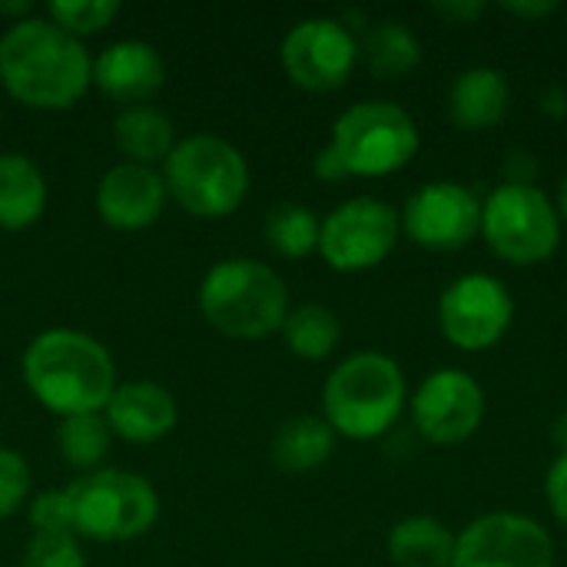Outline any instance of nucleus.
<instances>
[{
    "instance_id": "f257e3e1",
    "label": "nucleus",
    "mask_w": 567,
    "mask_h": 567,
    "mask_svg": "<svg viewBox=\"0 0 567 567\" xmlns=\"http://www.w3.org/2000/svg\"><path fill=\"white\" fill-rule=\"evenodd\" d=\"M0 83L30 110H70L93 86V60L53 20L27 17L0 37Z\"/></svg>"
},
{
    "instance_id": "f03ea898",
    "label": "nucleus",
    "mask_w": 567,
    "mask_h": 567,
    "mask_svg": "<svg viewBox=\"0 0 567 567\" xmlns=\"http://www.w3.org/2000/svg\"><path fill=\"white\" fill-rule=\"evenodd\" d=\"M23 385L53 415L103 412L116 389V365L106 346L80 329L40 332L20 359Z\"/></svg>"
},
{
    "instance_id": "7ed1b4c3",
    "label": "nucleus",
    "mask_w": 567,
    "mask_h": 567,
    "mask_svg": "<svg viewBox=\"0 0 567 567\" xmlns=\"http://www.w3.org/2000/svg\"><path fill=\"white\" fill-rule=\"evenodd\" d=\"M409 405L402 365L385 352H355L342 359L322 385V419L352 442L382 439Z\"/></svg>"
},
{
    "instance_id": "20e7f679",
    "label": "nucleus",
    "mask_w": 567,
    "mask_h": 567,
    "mask_svg": "<svg viewBox=\"0 0 567 567\" xmlns=\"http://www.w3.org/2000/svg\"><path fill=\"white\" fill-rule=\"evenodd\" d=\"M199 312L223 336L256 342L282 329L289 289L282 276L259 259H223L199 282Z\"/></svg>"
},
{
    "instance_id": "39448f33",
    "label": "nucleus",
    "mask_w": 567,
    "mask_h": 567,
    "mask_svg": "<svg viewBox=\"0 0 567 567\" xmlns=\"http://www.w3.org/2000/svg\"><path fill=\"white\" fill-rule=\"evenodd\" d=\"M166 196L196 219L236 213L249 193L246 156L216 133H193L173 146L163 163Z\"/></svg>"
},
{
    "instance_id": "423d86ee",
    "label": "nucleus",
    "mask_w": 567,
    "mask_h": 567,
    "mask_svg": "<svg viewBox=\"0 0 567 567\" xmlns=\"http://www.w3.org/2000/svg\"><path fill=\"white\" fill-rule=\"evenodd\" d=\"M329 143L342 156L349 176L379 179L415 159L422 133L405 106L392 100H362L336 116Z\"/></svg>"
},
{
    "instance_id": "0eeeda50",
    "label": "nucleus",
    "mask_w": 567,
    "mask_h": 567,
    "mask_svg": "<svg viewBox=\"0 0 567 567\" xmlns=\"http://www.w3.org/2000/svg\"><path fill=\"white\" fill-rule=\"evenodd\" d=\"M73 495V535L123 545L143 538L159 518L156 488L123 468H96L76 482H70Z\"/></svg>"
},
{
    "instance_id": "6e6552de",
    "label": "nucleus",
    "mask_w": 567,
    "mask_h": 567,
    "mask_svg": "<svg viewBox=\"0 0 567 567\" xmlns=\"http://www.w3.org/2000/svg\"><path fill=\"white\" fill-rule=\"evenodd\" d=\"M485 246L512 266H542L561 246V216L551 196L538 186L502 183L482 199Z\"/></svg>"
},
{
    "instance_id": "1a4fd4ad",
    "label": "nucleus",
    "mask_w": 567,
    "mask_h": 567,
    "mask_svg": "<svg viewBox=\"0 0 567 567\" xmlns=\"http://www.w3.org/2000/svg\"><path fill=\"white\" fill-rule=\"evenodd\" d=\"M402 236V216L379 196L339 203L319 226V256L336 272H369L382 266Z\"/></svg>"
},
{
    "instance_id": "9d476101",
    "label": "nucleus",
    "mask_w": 567,
    "mask_h": 567,
    "mask_svg": "<svg viewBox=\"0 0 567 567\" xmlns=\"http://www.w3.org/2000/svg\"><path fill=\"white\" fill-rule=\"evenodd\" d=\"M515 322V296L492 272H465L439 296V329L458 352L495 349Z\"/></svg>"
},
{
    "instance_id": "9b49d317",
    "label": "nucleus",
    "mask_w": 567,
    "mask_h": 567,
    "mask_svg": "<svg viewBox=\"0 0 567 567\" xmlns=\"http://www.w3.org/2000/svg\"><path fill=\"white\" fill-rule=\"evenodd\" d=\"M279 63L299 90L332 93L349 83L359 63V40L346 20L306 17L282 37Z\"/></svg>"
},
{
    "instance_id": "f8f14e48",
    "label": "nucleus",
    "mask_w": 567,
    "mask_h": 567,
    "mask_svg": "<svg viewBox=\"0 0 567 567\" xmlns=\"http://www.w3.org/2000/svg\"><path fill=\"white\" fill-rule=\"evenodd\" d=\"M452 567H555V538L532 515L488 512L455 535Z\"/></svg>"
},
{
    "instance_id": "ddd939ff",
    "label": "nucleus",
    "mask_w": 567,
    "mask_h": 567,
    "mask_svg": "<svg viewBox=\"0 0 567 567\" xmlns=\"http://www.w3.org/2000/svg\"><path fill=\"white\" fill-rule=\"evenodd\" d=\"M402 233L429 252H458L482 233V196L458 179H432L402 206Z\"/></svg>"
},
{
    "instance_id": "4468645a",
    "label": "nucleus",
    "mask_w": 567,
    "mask_h": 567,
    "mask_svg": "<svg viewBox=\"0 0 567 567\" xmlns=\"http://www.w3.org/2000/svg\"><path fill=\"white\" fill-rule=\"evenodd\" d=\"M485 422V389L465 369L429 372L412 395L415 432L439 449L468 442Z\"/></svg>"
},
{
    "instance_id": "2eb2a0df",
    "label": "nucleus",
    "mask_w": 567,
    "mask_h": 567,
    "mask_svg": "<svg viewBox=\"0 0 567 567\" xmlns=\"http://www.w3.org/2000/svg\"><path fill=\"white\" fill-rule=\"evenodd\" d=\"M166 206V183L156 166L116 163L96 183V213L110 229L140 233L150 229Z\"/></svg>"
},
{
    "instance_id": "dca6fc26",
    "label": "nucleus",
    "mask_w": 567,
    "mask_h": 567,
    "mask_svg": "<svg viewBox=\"0 0 567 567\" xmlns=\"http://www.w3.org/2000/svg\"><path fill=\"white\" fill-rule=\"evenodd\" d=\"M163 80L166 63L146 40H116L93 60V86L123 106L150 103V96L163 90Z\"/></svg>"
},
{
    "instance_id": "f3484780",
    "label": "nucleus",
    "mask_w": 567,
    "mask_h": 567,
    "mask_svg": "<svg viewBox=\"0 0 567 567\" xmlns=\"http://www.w3.org/2000/svg\"><path fill=\"white\" fill-rule=\"evenodd\" d=\"M103 419L110 432L130 445H153L176 429L179 409L159 382H123L113 389Z\"/></svg>"
},
{
    "instance_id": "a211bd4d",
    "label": "nucleus",
    "mask_w": 567,
    "mask_h": 567,
    "mask_svg": "<svg viewBox=\"0 0 567 567\" xmlns=\"http://www.w3.org/2000/svg\"><path fill=\"white\" fill-rule=\"evenodd\" d=\"M512 110V80L498 66H468L449 86V116L458 130L498 126Z\"/></svg>"
},
{
    "instance_id": "6ab92c4d",
    "label": "nucleus",
    "mask_w": 567,
    "mask_h": 567,
    "mask_svg": "<svg viewBox=\"0 0 567 567\" xmlns=\"http://www.w3.org/2000/svg\"><path fill=\"white\" fill-rule=\"evenodd\" d=\"M47 209V179L23 153H0V229H30Z\"/></svg>"
},
{
    "instance_id": "aec40b11",
    "label": "nucleus",
    "mask_w": 567,
    "mask_h": 567,
    "mask_svg": "<svg viewBox=\"0 0 567 567\" xmlns=\"http://www.w3.org/2000/svg\"><path fill=\"white\" fill-rule=\"evenodd\" d=\"M113 143L116 150L126 156V163H140V166H156L166 163V156L173 153L176 140V126L173 120L150 106H123L113 120Z\"/></svg>"
},
{
    "instance_id": "412c9836",
    "label": "nucleus",
    "mask_w": 567,
    "mask_h": 567,
    "mask_svg": "<svg viewBox=\"0 0 567 567\" xmlns=\"http://www.w3.org/2000/svg\"><path fill=\"white\" fill-rule=\"evenodd\" d=\"M385 551L395 567H452L455 532L432 515H409L392 525Z\"/></svg>"
},
{
    "instance_id": "4be33fe9",
    "label": "nucleus",
    "mask_w": 567,
    "mask_h": 567,
    "mask_svg": "<svg viewBox=\"0 0 567 567\" xmlns=\"http://www.w3.org/2000/svg\"><path fill=\"white\" fill-rule=\"evenodd\" d=\"M336 452V432L322 415H296L282 422L272 435V465L289 475H306L326 465Z\"/></svg>"
},
{
    "instance_id": "5701e85b",
    "label": "nucleus",
    "mask_w": 567,
    "mask_h": 567,
    "mask_svg": "<svg viewBox=\"0 0 567 567\" xmlns=\"http://www.w3.org/2000/svg\"><path fill=\"white\" fill-rule=\"evenodd\" d=\"M359 56L379 80H405L422 66V40L402 20H379L365 30Z\"/></svg>"
},
{
    "instance_id": "b1692460",
    "label": "nucleus",
    "mask_w": 567,
    "mask_h": 567,
    "mask_svg": "<svg viewBox=\"0 0 567 567\" xmlns=\"http://www.w3.org/2000/svg\"><path fill=\"white\" fill-rule=\"evenodd\" d=\"M279 332H282L286 349L296 359H306V362L329 359L339 349V342H342V322L322 302H302V306L289 309V316H286Z\"/></svg>"
},
{
    "instance_id": "393cba45",
    "label": "nucleus",
    "mask_w": 567,
    "mask_h": 567,
    "mask_svg": "<svg viewBox=\"0 0 567 567\" xmlns=\"http://www.w3.org/2000/svg\"><path fill=\"white\" fill-rule=\"evenodd\" d=\"M319 226L322 219L302 203H279L269 209L262 223V236L269 249L282 259H306L319 252Z\"/></svg>"
},
{
    "instance_id": "a878e982",
    "label": "nucleus",
    "mask_w": 567,
    "mask_h": 567,
    "mask_svg": "<svg viewBox=\"0 0 567 567\" xmlns=\"http://www.w3.org/2000/svg\"><path fill=\"white\" fill-rule=\"evenodd\" d=\"M110 425L103 419V412H90V415H70L60 419L56 425V449L60 458L73 468V472H90L96 468L106 452H110Z\"/></svg>"
},
{
    "instance_id": "bb28decb",
    "label": "nucleus",
    "mask_w": 567,
    "mask_h": 567,
    "mask_svg": "<svg viewBox=\"0 0 567 567\" xmlns=\"http://www.w3.org/2000/svg\"><path fill=\"white\" fill-rule=\"evenodd\" d=\"M120 17V0H50L47 20H53L70 37L83 40L100 33Z\"/></svg>"
},
{
    "instance_id": "cd10ccee",
    "label": "nucleus",
    "mask_w": 567,
    "mask_h": 567,
    "mask_svg": "<svg viewBox=\"0 0 567 567\" xmlns=\"http://www.w3.org/2000/svg\"><path fill=\"white\" fill-rule=\"evenodd\" d=\"M23 567H86V555L76 535H33Z\"/></svg>"
},
{
    "instance_id": "c85d7f7f",
    "label": "nucleus",
    "mask_w": 567,
    "mask_h": 567,
    "mask_svg": "<svg viewBox=\"0 0 567 567\" xmlns=\"http://www.w3.org/2000/svg\"><path fill=\"white\" fill-rule=\"evenodd\" d=\"M33 535H73V495L70 485L56 492H43L30 502Z\"/></svg>"
},
{
    "instance_id": "c756f323",
    "label": "nucleus",
    "mask_w": 567,
    "mask_h": 567,
    "mask_svg": "<svg viewBox=\"0 0 567 567\" xmlns=\"http://www.w3.org/2000/svg\"><path fill=\"white\" fill-rule=\"evenodd\" d=\"M30 465L20 452L0 445V518H10L23 508L30 495Z\"/></svg>"
},
{
    "instance_id": "7c9ffc66",
    "label": "nucleus",
    "mask_w": 567,
    "mask_h": 567,
    "mask_svg": "<svg viewBox=\"0 0 567 567\" xmlns=\"http://www.w3.org/2000/svg\"><path fill=\"white\" fill-rule=\"evenodd\" d=\"M545 498H548L555 522L567 532V452H558V458L551 462L545 475Z\"/></svg>"
},
{
    "instance_id": "2f4dec72",
    "label": "nucleus",
    "mask_w": 567,
    "mask_h": 567,
    "mask_svg": "<svg viewBox=\"0 0 567 567\" xmlns=\"http://www.w3.org/2000/svg\"><path fill=\"white\" fill-rule=\"evenodd\" d=\"M535 176H538V159L528 150H512L505 156V183L535 186Z\"/></svg>"
},
{
    "instance_id": "473e14b6",
    "label": "nucleus",
    "mask_w": 567,
    "mask_h": 567,
    "mask_svg": "<svg viewBox=\"0 0 567 567\" xmlns=\"http://www.w3.org/2000/svg\"><path fill=\"white\" fill-rule=\"evenodd\" d=\"M432 13L449 20V23H455V27H468V23L482 20L485 3H478V0H452V3H435Z\"/></svg>"
},
{
    "instance_id": "72a5a7b5",
    "label": "nucleus",
    "mask_w": 567,
    "mask_h": 567,
    "mask_svg": "<svg viewBox=\"0 0 567 567\" xmlns=\"http://www.w3.org/2000/svg\"><path fill=\"white\" fill-rule=\"evenodd\" d=\"M312 173H316L322 183H342V179H352V176H349V169H346V163H342V156L332 150V143H326V146L316 153V159H312Z\"/></svg>"
},
{
    "instance_id": "f704fd0d",
    "label": "nucleus",
    "mask_w": 567,
    "mask_h": 567,
    "mask_svg": "<svg viewBox=\"0 0 567 567\" xmlns=\"http://www.w3.org/2000/svg\"><path fill=\"white\" fill-rule=\"evenodd\" d=\"M538 110H542L548 120H565L567 86H561V83H548V86H542V93H538Z\"/></svg>"
},
{
    "instance_id": "c9c22d12",
    "label": "nucleus",
    "mask_w": 567,
    "mask_h": 567,
    "mask_svg": "<svg viewBox=\"0 0 567 567\" xmlns=\"http://www.w3.org/2000/svg\"><path fill=\"white\" fill-rule=\"evenodd\" d=\"M561 3H555V0H535V3H528V0H518V3H502V10L505 13H512V17H518V20H542V17H548V13H555Z\"/></svg>"
},
{
    "instance_id": "e433bc0d",
    "label": "nucleus",
    "mask_w": 567,
    "mask_h": 567,
    "mask_svg": "<svg viewBox=\"0 0 567 567\" xmlns=\"http://www.w3.org/2000/svg\"><path fill=\"white\" fill-rule=\"evenodd\" d=\"M30 0H13V3H0V17H17V20H27L30 17Z\"/></svg>"
},
{
    "instance_id": "4c0bfd02",
    "label": "nucleus",
    "mask_w": 567,
    "mask_h": 567,
    "mask_svg": "<svg viewBox=\"0 0 567 567\" xmlns=\"http://www.w3.org/2000/svg\"><path fill=\"white\" fill-rule=\"evenodd\" d=\"M555 442H558L561 452H567V412H561L558 422H555Z\"/></svg>"
},
{
    "instance_id": "58836bf2",
    "label": "nucleus",
    "mask_w": 567,
    "mask_h": 567,
    "mask_svg": "<svg viewBox=\"0 0 567 567\" xmlns=\"http://www.w3.org/2000/svg\"><path fill=\"white\" fill-rule=\"evenodd\" d=\"M558 216H561V223H567V176L561 179V189H558Z\"/></svg>"
}]
</instances>
